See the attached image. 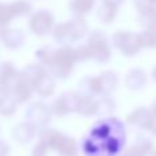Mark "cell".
Returning <instances> with one entry per match:
<instances>
[{"label": "cell", "instance_id": "cell-1", "mask_svg": "<svg viewBox=\"0 0 156 156\" xmlns=\"http://www.w3.org/2000/svg\"><path fill=\"white\" fill-rule=\"evenodd\" d=\"M78 62L76 48H71L69 45H63L60 48L55 49L51 63L48 65L49 73L54 77L66 78L73 71L74 65Z\"/></svg>", "mask_w": 156, "mask_h": 156}, {"label": "cell", "instance_id": "cell-2", "mask_svg": "<svg viewBox=\"0 0 156 156\" xmlns=\"http://www.w3.org/2000/svg\"><path fill=\"white\" fill-rule=\"evenodd\" d=\"M86 47L89 49L90 58L99 63H105L111 58V45L108 38L101 30H94L89 34Z\"/></svg>", "mask_w": 156, "mask_h": 156}, {"label": "cell", "instance_id": "cell-3", "mask_svg": "<svg viewBox=\"0 0 156 156\" xmlns=\"http://www.w3.org/2000/svg\"><path fill=\"white\" fill-rule=\"evenodd\" d=\"M114 47L125 56H134L143 49L140 34L127 30H119L112 36Z\"/></svg>", "mask_w": 156, "mask_h": 156}, {"label": "cell", "instance_id": "cell-4", "mask_svg": "<svg viewBox=\"0 0 156 156\" xmlns=\"http://www.w3.org/2000/svg\"><path fill=\"white\" fill-rule=\"evenodd\" d=\"M83 85H86L90 93H96V94H108L116 88L118 85V76L114 71H104L101 73L99 77H92V78H86L82 81Z\"/></svg>", "mask_w": 156, "mask_h": 156}, {"label": "cell", "instance_id": "cell-5", "mask_svg": "<svg viewBox=\"0 0 156 156\" xmlns=\"http://www.w3.org/2000/svg\"><path fill=\"white\" fill-rule=\"evenodd\" d=\"M55 16L49 10H37L30 15L27 26L36 36H45L54 30Z\"/></svg>", "mask_w": 156, "mask_h": 156}, {"label": "cell", "instance_id": "cell-6", "mask_svg": "<svg viewBox=\"0 0 156 156\" xmlns=\"http://www.w3.org/2000/svg\"><path fill=\"white\" fill-rule=\"evenodd\" d=\"M33 89H34V83L23 71L16 76L15 82H14V96L16 97V100L26 101L32 96Z\"/></svg>", "mask_w": 156, "mask_h": 156}, {"label": "cell", "instance_id": "cell-7", "mask_svg": "<svg viewBox=\"0 0 156 156\" xmlns=\"http://www.w3.org/2000/svg\"><path fill=\"white\" fill-rule=\"evenodd\" d=\"M78 101H80V96L77 93H73V92L65 93L55 101L54 111L58 115H67L71 111H77Z\"/></svg>", "mask_w": 156, "mask_h": 156}, {"label": "cell", "instance_id": "cell-8", "mask_svg": "<svg viewBox=\"0 0 156 156\" xmlns=\"http://www.w3.org/2000/svg\"><path fill=\"white\" fill-rule=\"evenodd\" d=\"M154 118H155V115L151 110L140 107L130 114L129 118H127V122L136 127H140V129H144V130H149L152 122H154Z\"/></svg>", "mask_w": 156, "mask_h": 156}, {"label": "cell", "instance_id": "cell-9", "mask_svg": "<svg viewBox=\"0 0 156 156\" xmlns=\"http://www.w3.org/2000/svg\"><path fill=\"white\" fill-rule=\"evenodd\" d=\"M25 38L26 37H25V33L22 32V30L5 27L0 40L3 41L4 47H7V48H10V49H16L23 45Z\"/></svg>", "mask_w": 156, "mask_h": 156}, {"label": "cell", "instance_id": "cell-10", "mask_svg": "<svg viewBox=\"0 0 156 156\" xmlns=\"http://www.w3.org/2000/svg\"><path fill=\"white\" fill-rule=\"evenodd\" d=\"M154 151V143L147 137H141L121 156H148Z\"/></svg>", "mask_w": 156, "mask_h": 156}, {"label": "cell", "instance_id": "cell-11", "mask_svg": "<svg viewBox=\"0 0 156 156\" xmlns=\"http://www.w3.org/2000/svg\"><path fill=\"white\" fill-rule=\"evenodd\" d=\"M126 86L130 90H140L147 85V74L141 69H133L126 74L125 78Z\"/></svg>", "mask_w": 156, "mask_h": 156}, {"label": "cell", "instance_id": "cell-12", "mask_svg": "<svg viewBox=\"0 0 156 156\" xmlns=\"http://www.w3.org/2000/svg\"><path fill=\"white\" fill-rule=\"evenodd\" d=\"M54 33V38L60 44H67L73 43L74 38H73V32H71V27H70V22L66 21V22H62V23H58L56 26L54 27L52 30Z\"/></svg>", "mask_w": 156, "mask_h": 156}, {"label": "cell", "instance_id": "cell-13", "mask_svg": "<svg viewBox=\"0 0 156 156\" xmlns=\"http://www.w3.org/2000/svg\"><path fill=\"white\" fill-rule=\"evenodd\" d=\"M96 0H70L69 8L74 16H83L93 10Z\"/></svg>", "mask_w": 156, "mask_h": 156}, {"label": "cell", "instance_id": "cell-14", "mask_svg": "<svg viewBox=\"0 0 156 156\" xmlns=\"http://www.w3.org/2000/svg\"><path fill=\"white\" fill-rule=\"evenodd\" d=\"M36 90L40 96L47 97V96H51L55 90V81L52 78V74L47 71L43 77L38 80V82L36 83Z\"/></svg>", "mask_w": 156, "mask_h": 156}, {"label": "cell", "instance_id": "cell-15", "mask_svg": "<svg viewBox=\"0 0 156 156\" xmlns=\"http://www.w3.org/2000/svg\"><path fill=\"white\" fill-rule=\"evenodd\" d=\"M77 111L81 115H93L99 111V101H96L92 96H80Z\"/></svg>", "mask_w": 156, "mask_h": 156}, {"label": "cell", "instance_id": "cell-16", "mask_svg": "<svg viewBox=\"0 0 156 156\" xmlns=\"http://www.w3.org/2000/svg\"><path fill=\"white\" fill-rule=\"evenodd\" d=\"M116 15H118V8L112 7V5H108L103 3L96 11V16L101 23L104 25H110L115 21Z\"/></svg>", "mask_w": 156, "mask_h": 156}, {"label": "cell", "instance_id": "cell-17", "mask_svg": "<svg viewBox=\"0 0 156 156\" xmlns=\"http://www.w3.org/2000/svg\"><path fill=\"white\" fill-rule=\"evenodd\" d=\"M69 22H70L74 41L81 40V38H83L88 34V23H86V21L82 16H74V18L69 19Z\"/></svg>", "mask_w": 156, "mask_h": 156}, {"label": "cell", "instance_id": "cell-18", "mask_svg": "<svg viewBox=\"0 0 156 156\" xmlns=\"http://www.w3.org/2000/svg\"><path fill=\"white\" fill-rule=\"evenodd\" d=\"M138 23L143 30H156V7L138 12Z\"/></svg>", "mask_w": 156, "mask_h": 156}, {"label": "cell", "instance_id": "cell-19", "mask_svg": "<svg viewBox=\"0 0 156 156\" xmlns=\"http://www.w3.org/2000/svg\"><path fill=\"white\" fill-rule=\"evenodd\" d=\"M14 138L16 141L21 143H27L33 138L34 136V125L33 123H21L19 126H16L12 132Z\"/></svg>", "mask_w": 156, "mask_h": 156}, {"label": "cell", "instance_id": "cell-20", "mask_svg": "<svg viewBox=\"0 0 156 156\" xmlns=\"http://www.w3.org/2000/svg\"><path fill=\"white\" fill-rule=\"evenodd\" d=\"M16 76H18V73H16L12 63L8 62L0 63V85L7 86L11 81H15Z\"/></svg>", "mask_w": 156, "mask_h": 156}, {"label": "cell", "instance_id": "cell-21", "mask_svg": "<svg viewBox=\"0 0 156 156\" xmlns=\"http://www.w3.org/2000/svg\"><path fill=\"white\" fill-rule=\"evenodd\" d=\"M10 5L15 16H26L33 14V4L29 0H14L10 3Z\"/></svg>", "mask_w": 156, "mask_h": 156}, {"label": "cell", "instance_id": "cell-22", "mask_svg": "<svg viewBox=\"0 0 156 156\" xmlns=\"http://www.w3.org/2000/svg\"><path fill=\"white\" fill-rule=\"evenodd\" d=\"M140 34L141 45L145 49H156V30H143Z\"/></svg>", "mask_w": 156, "mask_h": 156}, {"label": "cell", "instance_id": "cell-23", "mask_svg": "<svg viewBox=\"0 0 156 156\" xmlns=\"http://www.w3.org/2000/svg\"><path fill=\"white\" fill-rule=\"evenodd\" d=\"M15 18L12 10H11L10 3H0V26L7 27V25L10 23L12 19Z\"/></svg>", "mask_w": 156, "mask_h": 156}, {"label": "cell", "instance_id": "cell-24", "mask_svg": "<svg viewBox=\"0 0 156 156\" xmlns=\"http://www.w3.org/2000/svg\"><path fill=\"white\" fill-rule=\"evenodd\" d=\"M54 52H55V49L52 48V47L45 45V47H43V48L38 49L37 54H36V55H37V59L41 62V65L48 66L49 63H51V60H52Z\"/></svg>", "mask_w": 156, "mask_h": 156}, {"label": "cell", "instance_id": "cell-25", "mask_svg": "<svg viewBox=\"0 0 156 156\" xmlns=\"http://www.w3.org/2000/svg\"><path fill=\"white\" fill-rule=\"evenodd\" d=\"M76 151H77L76 141L70 137H65V140H63L62 145H60V148H59V152L66 156H74L76 155Z\"/></svg>", "mask_w": 156, "mask_h": 156}, {"label": "cell", "instance_id": "cell-26", "mask_svg": "<svg viewBox=\"0 0 156 156\" xmlns=\"http://www.w3.org/2000/svg\"><path fill=\"white\" fill-rule=\"evenodd\" d=\"M133 4H134L137 12H141V11L149 10V8H155L156 0H133Z\"/></svg>", "mask_w": 156, "mask_h": 156}, {"label": "cell", "instance_id": "cell-27", "mask_svg": "<svg viewBox=\"0 0 156 156\" xmlns=\"http://www.w3.org/2000/svg\"><path fill=\"white\" fill-rule=\"evenodd\" d=\"M47 151H48V147L40 140V143L36 145L34 151H33V156H45L47 155Z\"/></svg>", "mask_w": 156, "mask_h": 156}, {"label": "cell", "instance_id": "cell-28", "mask_svg": "<svg viewBox=\"0 0 156 156\" xmlns=\"http://www.w3.org/2000/svg\"><path fill=\"white\" fill-rule=\"evenodd\" d=\"M101 2L104 3V4H108V5H112V7L119 8L125 3V0H101Z\"/></svg>", "mask_w": 156, "mask_h": 156}, {"label": "cell", "instance_id": "cell-29", "mask_svg": "<svg viewBox=\"0 0 156 156\" xmlns=\"http://www.w3.org/2000/svg\"><path fill=\"white\" fill-rule=\"evenodd\" d=\"M149 132H151L152 134H155V136H156V116L154 118V122H152L151 127H149Z\"/></svg>", "mask_w": 156, "mask_h": 156}, {"label": "cell", "instance_id": "cell-30", "mask_svg": "<svg viewBox=\"0 0 156 156\" xmlns=\"http://www.w3.org/2000/svg\"><path fill=\"white\" fill-rule=\"evenodd\" d=\"M151 111L154 112V115L156 116V100L154 101V104H152V108H151Z\"/></svg>", "mask_w": 156, "mask_h": 156}, {"label": "cell", "instance_id": "cell-31", "mask_svg": "<svg viewBox=\"0 0 156 156\" xmlns=\"http://www.w3.org/2000/svg\"><path fill=\"white\" fill-rule=\"evenodd\" d=\"M152 78H154V80L156 81V66H155L154 70H152Z\"/></svg>", "mask_w": 156, "mask_h": 156}, {"label": "cell", "instance_id": "cell-32", "mask_svg": "<svg viewBox=\"0 0 156 156\" xmlns=\"http://www.w3.org/2000/svg\"><path fill=\"white\" fill-rule=\"evenodd\" d=\"M152 156H156V154H154V155H152Z\"/></svg>", "mask_w": 156, "mask_h": 156}]
</instances>
